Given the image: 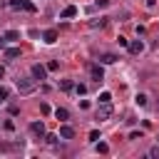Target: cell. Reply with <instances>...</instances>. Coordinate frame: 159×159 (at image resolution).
Segmentation results:
<instances>
[{"label": "cell", "mask_w": 159, "mask_h": 159, "mask_svg": "<svg viewBox=\"0 0 159 159\" xmlns=\"http://www.w3.org/2000/svg\"><path fill=\"white\" fill-rule=\"evenodd\" d=\"M35 87H37V84H35V77H20V80H17V92H20V94H32Z\"/></svg>", "instance_id": "1"}, {"label": "cell", "mask_w": 159, "mask_h": 159, "mask_svg": "<svg viewBox=\"0 0 159 159\" xmlns=\"http://www.w3.org/2000/svg\"><path fill=\"white\" fill-rule=\"evenodd\" d=\"M10 7H12V10H27V12H35V5L27 2V0H10Z\"/></svg>", "instance_id": "2"}, {"label": "cell", "mask_w": 159, "mask_h": 159, "mask_svg": "<svg viewBox=\"0 0 159 159\" xmlns=\"http://www.w3.org/2000/svg\"><path fill=\"white\" fill-rule=\"evenodd\" d=\"M112 117V104L107 102V104H102V107H97V119L99 122H104V119H109Z\"/></svg>", "instance_id": "3"}, {"label": "cell", "mask_w": 159, "mask_h": 159, "mask_svg": "<svg viewBox=\"0 0 159 159\" xmlns=\"http://www.w3.org/2000/svg\"><path fill=\"white\" fill-rule=\"evenodd\" d=\"M30 72H32L35 80H45V77H47V67H42V65H32Z\"/></svg>", "instance_id": "4"}, {"label": "cell", "mask_w": 159, "mask_h": 159, "mask_svg": "<svg viewBox=\"0 0 159 159\" xmlns=\"http://www.w3.org/2000/svg\"><path fill=\"white\" fill-rule=\"evenodd\" d=\"M89 75H92V80L102 82V80H104V70H102V65H89Z\"/></svg>", "instance_id": "5"}, {"label": "cell", "mask_w": 159, "mask_h": 159, "mask_svg": "<svg viewBox=\"0 0 159 159\" xmlns=\"http://www.w3.org/2000/svg\"><path fill=\"white\" fill-rule=\"evenodd\" d=\"M30 132H32L35 137H45V124H42V122H32V124H30Z\"/></svg>", "instance_id": "6"}, {"label": "cell", "mask_w": 159, "mask_h": 159, "mask_svg": "<svg viewBox=\"0 0 159 159\" xmlns=\"http://www.w3.org/2000/svg\"><path fill=\"white\" fill-rule=\"evenodd\" d=\"M20 55V47H5V60H17Z\"/></svg>", "instance_id": "7"}, {"label": "cell", "mask_w": 159, "mask_h": 159, "mask_svg": "<svg viewBox=\"0 0 159 159\" xmlns=\"http://www.w3.org/2000/svg\"><path fill=\"white\" fill-rule=\"evenodd\" d=\"M60 137H62V139H72V137H75V129H72L70 124H62V127H60Z\"/></svg>", "instance_id": "8"}, {"label": "cell", "mask_w": 159, "mask_h": 159, "mask_svg": "<svg viewBox=\"0 0 159 159\" xmlns=\"http://www.w3.org/2000/svg\"><path fill=\"white\" fill-rule=\"evenodd\" d=\"M42 40H45L47 45H52V42L57 40V30H45V32H42Z\"/></svg>", "instance_id": "9"}, {"label": "cell", "mask_w": 159, "mask_h": 159, "mask_svg": "<svg viewBox=\"0 0 159 159\" xmlns=\"http://www.w3.org/2000/svg\"><path fill=\"white\" fill-rule=\"evenodd\" d=\"M99 62H102V65H114V62H117V55L104 52V55H99Z\"/></svg>", "instance_id": "10"}, {"label": "cell", "mask_w": 159, "mask_h": 159, "mask_svg": "<svg viewBox=\"0 0 159 159\" xmlns=\"http://www.w3.org/2000/svg\"><path fill=\"white\" fill-rule=\"evenodd\" d=\"M127 47H129V52H134V55H137V52H142V50H144V42H142V40H134V42H129Z\"/></svg>", "instance_id": "11"}, {"label": "cell", "mask_w": 159, "mask_h": 159, "mask_svg": "<svg viewBox=\"0 0 159 159\" xmlns=\"http://www.w3.org/2000/svg\"><path fill=\"white\" fill-rule=\"evenodd\" d=\"M75 15H77V7H75V5H67V7L62 10V17H65V20H67V17H75Z\"/></svg>", "instance_id": "12"}, {"label": "cell", "mask_w": 159, "mask_h": 159, "mask_svg": "<svg viewBox=\"0 0 159 159\" xmlns=\"http://www.w3.org/2000/svg\"><path fill=\"white\" fill-rule=\"evenodd\" d=\"M55 117H57V119H62V122H65V119H70V112H67V109H65V107H57V109H55Z\"/></svg>", "instance_id": "13"}, {"label": "cell", "mask_w": 159, "mask_h": 159, "mask_svg": "<svg viewBox=\"0 0 159 159\" xmlns=\"http://www.w3.org/2000/svg\"><path fill=\"white\" fill-rule=\"evenodd\" d=\"M2 37L5 40H20V32L17 30H7V32H2Z\"/></svg>", "instance_id": "14"}, {"label": "cell", "mask_w": 159, "mask_h": 159, "mask_svg": "<svg viewBox=\"0 0 159 159\" xmlns=\"http://www.w3.org/2000/svg\"><path fill=\"white\" fill-rule=\"evenodd\" d=\"M60 87H62L65 92H72V89H75V82H72V80H62V82H60Z\"/></svg>", "instance_id": "15"}, {"label": "cell", "mask_w": 159, "mask_h": 159, "mask_svg": "<svg viewBox=\"0 0 159 159\" xmlns=\"http://www.w3.org/2000/svg\"><path fill=\"white\" fill-rule=\"evenodd\" d=\"M107 25V17H99V20H92L89 22V27H104Z\"/></svg>", "instance_id": "16"}, {"label": "cell", "mask_w": 159, "mask_h": 159, "mask_svg": "<svg viewBox=\"0 0 159 159\" xmlns=\"http://www.w3.org/2000/svg\"><path fill=\"white\" fill-rule=\"evenodd\" d=\"M7 97H10V89H7L5 84H0V102H5Z\"/></svg>", "instance_id": "17"}, {"label": "cell", "mask_w": 159, "mask_h": 159, "mask_svg": "<svg viewBox=\"0 0 159 159\" xmlns=\"http://www.w3.org/2000/svg\"><path fill=\"white\" fill-rule=\"evenodd\" d=\"M107 102H112V94L109 92H102L99 94V104H107Z\"/></svg>", "instance_id": "18"}, {"label": "cell", "mask_w": 159, "mask_h": 159, "mask_svg": "<svg viewBox=\"0 0 159 159\" xmlns=\"http://www.w3.org/2000/svg\"><path fill=\"white\" fill-rule=\"evenodd\" d=\"M97 152H99V154H107V152H109V147H107L104 142H99V139H97Z\"/></svg>", "instance_id": "19"}, {"label": "cell", "mask_w": 159, "mask_h": 159, "mask_svg": "<svg viewBox=\"0 0 159 159\" xmlns=\"http://www.w3.org/2000/svg\"><path fill=\"white\" fill-rule=\"evenodd\" d=\"M137 104L139 107H147V94H137Z\"/></svg>", "instance_id": "20"}, {"label": "cell", "mask_w": 159, "mask_h": 159, "mask_svg": "<svg viewBox=\"0 0 159 159\" xmlns=\"http://www.w3.org/2000/svg\"><path fill=\"white\" fill-rule=\"evenodd\" d=\"M57 67H60V65H57V62H55V60H50V62H47V72H55V70H57Z\"/></svg>", "instance_id": "21"}, {"label": "cell", "mask_w": 159, "mask_h": 159, "mask_svg": "<svg viewBox=\"0 0 159 159\" xmlns=\"http://www.w3.org/2000/svg\"><path fill=\"white\" fill-rule=\"evenodd\" d=\"M75 92H77V94H84L87 87H84V84H75Z\"/></svg>", "instance_id": "22"}, {"label": "cell", "mask_w": 159, "mask_h": 159, "mask_svg": "<svg viewBox=\"0 0 159 159\" xmlns=\"http://www.w3.org/2000/svg\"><path fill=\"white\" fill-rule=\"evenodd\" d=\"M45 139H47L50 144H55V142H57V134H45Z\"/></svg>", "instance_id": "23"}, {"label": "cell", "mask_w": 159, "mask_h": 159, "mask_svg": "<svg viewBox=\"0 0 159 159\" xmlns=\"http://www.w3.org/2000/svg\"><path fill=\"white\" fill-rule=\"evenodd\" d=\"M117 42H119L122 47H127V45H129V40H127V37H117Z\"/></svg>", "instance_id": "24"}, {"label": "cell", "mask_w": 159, "mask_h": 159, "mask_svg": "<svg viewBox=\"0 0 159 159\" xmlns=\"http://www.w3.org/2000/svg\"><path fill=\"white\" fill-rule=\"evenodd\" d=\"M40 112H42V114H50V107H47V104L42 102V104H40Z\"/></svg>", "instance_id": "25"}, {"label": "cell", "mask_w": 159, "mask_h": 159, "mask_svg": "<svg viewBox=\"0 0 159 159\" xmlns=\"http://www.w3.org/2000/svg\"><path fill=\"white\" fill-rule=\"evenodd\" d=\"M89 139H92V142H97V139H99V132H97V129H94V132H89Z\"/></svg>", "instance_id": "26"}, {"label": "cell", "mask_w": 159, "mask_h": 159, "mask_svg": "<svg viewBox=\"0 0 159 159\" xmlns=\"http://www.w3.org/2000/svg\"><path fill=\"white\" fill-rule=\"evenodd\" d=\"M149 157H159V147H152L149 149Z\"/></svg>", "instance_id": "27"}, {"label": "cell", "mask_w": 159, "mask_h": 159, "mask_svg": "<svg viewBox=\"0 0 159 159\" xmlns=\"http://www.w3.org/2000/svg\"><path fill=\"white\" fill-rule=\"evenodd\" d=\"M97 5H99V7H107V5H109V0H97Z\"/></svg>", "instance_id": "28"}, {"label": "cell", "mask_w": 159, "mask_h": 159, "mask_svg": "<svg viewBox=\"0 0 159 159\" xmlns=\"http://www.w3.org/2000/svg\"><path fill=\"white\" fill-rule=\"evenodd\" d=\"M5 42H7V40H5L2 35H0V50H5Z\"/></svg>", "instance_id": "29"}, {"label": "cell", "mask_w": 159, "mask_h": 159, "mask_svg": "<svg viewBox=\"0 0 159 159\" xmlns=\"http://www.w3.org/2000/svg\"><path fill=\"white\" fill-rule=\"evenodd\" d=\"M147 5H149V7H154V5H157V0H147Z\"/></svg>", "instance_id": "30"}, {"label": "cell", "mask_w": 159, "mask_h": 159, "mask_svg": "<svg viewBox=\"0 0 159 159\" xmlns=\"http://www.w3.org/2000/svg\"><path fill=\"white\" fill-rule=\"evenodd\" d=\"M0 77H5V67L2 65H0Z\"/></svg>", "instance_id": "31"}]
</instances>
